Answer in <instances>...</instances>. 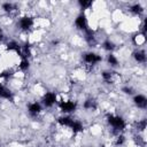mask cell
<instances>
[{
  "mask_svg": "<svg viewBox=\"0 0 147 147\" xmlns=\"http://www.w3.org/2000/svg\"><path fill=\"white\" fill-rule=\"evenodd\" d=\"M100 77L103 83L106 84H113L115 82V74L111 69H105L100 72Z\"/></svg>",
  "mask_w": 147,
  "mask_h": 147,
  "instance_id": "9a60e30c",
  "label": "cell"
},
{
  "mask_svg": "<svg viewBox=\"0 0 147 147\" xmlns=\"http://www.w3.org/2000/svg\"><path fill=\"white\" fill-rule=\"evenodd\" d=\"M74 118L71 115H61L56 118V123L61 126V127H64V129H70L72 122H74Z\"/></svg>",
  "mask_w": 147,
  "mask_h": 147,
  "instance_id": "4fadbf2b",
  "label": "cell"
},
{
  "mask_svg": "<svg viewBox=\"0 0 147 147\" xmlns=\"http://www.w3.org/2000/svg\"><path fill=\"white\" fill-rule=\"evenodd\" d=\"M56 107L62 115H71L78 109V102L72 99H60Z\"/></svg>",
  "mask_w": 147,
  "mask_h": 147,
  "instance_id": "3957f363",
  "label": "cell"
},
{
  "mask_svg": "<svg viewBox=\"0 0 147 147\" xmlns=\"http://www.w3.org/2000/svg\"><path fill=\"white\" fill-rule=\"evenodd\" d=\"M129 11L134 16H141L145 13V7L140 2H134L129 7Z\"/></svg>",
  "mask_w": 147,
  "mask_h": 147,
  "instance_id": "ac0fdd59",
  "label": "cell"
},
{
  "mask_svg": "<svg viewBox=\"0 0 147 147\" xmlns=\"http://www.w3.org/2000/svg\"><path fill=\"white\" fill-rule=\"evenodd\" d=\"M74 25L75 28L80 31L82 33L85 32L87 29H90V22H88V18H87V15L85 13H79L76 17H75V21H74Z\"/></svg>",
  "mask_w": 147,
  "mask_h": 147,
  "instance_id": "8992f818",
  "label": "cell"
},
{
  "mask_svg": "<svg viewBox=\"0 0 147 147\" xmlns=\"http://www.w3.org/2000/svg\"><path fill=\"white\" fill-rule=\"evenodd\" d=\"M132 103L137 109L145 110L147 108V96L144 93H136L132 95Z\"/></svg>",
  "mask_w": 147,
  "mask_h": 147,
  "instance_id": "ba28073f",
  "label": "cell"
},
{
  "mask_svg": "<svg viewBox=\"0 0 147 147\" xmlns=\"http://www.w3.org/2000/svg\"><path fill=\"white\" fill-rule=\"evenodd\" d=\"M82 108L85 109V110H87V111H93V110H95V109L98 108V103H96V101H95L94 99L87 98V99H85V100L83 101Z\"/></svg>",
  "mask_w": 147,
  "mask_h": 147,
  "instance_id": "d6986e66",
  "label": "cell"
},
{
  "mask_svg": "<svg viewBox=\"0 0 147 147\" xmlns=\"http://www.w3.org/2000/svg\"><path fill=\"white\" fill-rule=\"evenodd\" d=\"M77 5H78L79 9L82 10V13H85V10L90 9L93 6V1H91V0H78Z\"/></svg>",
  "mask_w": 147,
  "mask_h": 147,
  "instance_id": "7402d4cb",
  "label": "cell"
},
{
  "mask_svg": "<svg viewBox=\"0 0 147 147\" xmlns=\"http://www.w3.org/2000/svg\"><path fill=\"white\" fill-rule=\"evenodd\" d=\"M147 126V122H146V118H141V119H138V122L136 123V130L138 131V133H144L145 132V129Z\"/></svg>",
  "mask_w": 147,
  "mask_h": 147,
  "instance_id": "cb8c5ba5",
  "label": "cell"
},
{
  "mask_svg": "<svg viewBox=\"0 0 147 147\" xmlns=\"http://www.w3.org/2000/svg\"><path fill=\"white\" fill-rule=\"evenodd\" d=\"M6 49L8 52H11V53H15L17 54V56H22V45L16 41V40H9L7 41L6 44Z\"/></svg>",
  "mask_w": 147,
  "mask_h": 147,
  "instance_id": "30bf717a",
  "label": "cell"
},
{
  "mask_svg": "<svg viewBox=\"0 0 147 147\" xmlns=\"http://www.w3.org/2000/svg\"><path fill=\"white\" fill-rule=\"evenodd\" d=\"M44 110V107L40 102V100H32L26 103V113L31 117H38Z\"/></svg>",
  "mask_w": 147,
  "mask_h": 147,
  "instance_id": "52a82bcc",
  "label": "cell"
},
{
  "mask_svg": "<svg viewBox=\"0 0 147 147\" xmlns=\"http://www.w3.org/2000/svg\"><path fill=\"white\" fill-rule=\"evenodd\" d=\"M83 34H84V40L86 41L87 45H90L91 47L93 45H95V42H96V34H95V31L92 28L87 29L85 32H83Z\"/></svg>",
  "mask_w": 147,
  "mask_h": 147,
  "instance_id": "5bb4252c",
  "label": "cell"
},
{
  "mask_svg": "<svg viewBox=\"0 0 147 147\" xmlns=\"http://www.w3.org/2000/svg\"><path fill=\"white\" fill-rule=\"evenodd\" d=\"M107 63V65L109 67V69H116L117 67H119V59L117 57V55L115 53H108L106 55V57L103 59Z\"/></svg>",
  "mask_w": 147,
  "mask_h": 147,
  "instance_id": "7c38bea8",
  "label": "cell"
},
{
  "mask_svg": "<svg viewBox=\"0 0 147 147\" xmlns=\"http://www.w3.org/2000/svg\"><path fill=\"white\" fill-rule=\"evenodd\" d=\"M131 56H132L133 61H134L136 63H138V64H145L146 61H147L146 51H145L144 48H139V47L136 48V49L132 52Z\"/></svg>",
  "mask_w": 147,
  "mask_h": 147,
  "instance_id": "9c48e42d",
  "label": "cell"
},
{
  "mask_svg": "<svg viewBox=\"0 0 147 147\" xmlns=\"http://www.w3.org/2000/svg\"><path fill=\"white\" fill-rule=\"evenodd\" d=\"M6 39V36L3 34V32H0V44L3 42V40Z\"/></svg>",
  "mask_w": 147,
  "mask_h": 147,
  "instance_id": "d4e9b609",
  "label": "cell"
},
{
  "mask_svg": "<svg viewBox=\"0 0 147 147\" xmlns=\"http://www.w3.org/2000/svg\"><path fill=\"white\" fill-rule=\"evenodd\" d=\"M121 92L123 94H125V95H129V96H132V95H134L137 93L136 92V88L133 86H131V85H124V86H122L121 87Z\"/></svg>",
  "mask_w": 147,
  "mask_h": 147,
  "instance_id": "603a6c76",
  "label": "cell"
},
{
  "mask_svg": "<svg viewBox=\"0 0 147 147\" xmlns=\"http://www.w3.org/2000/svg\"><path fill=\"white\" fill-rule=\"evenodd\" d=\"M106 123L110 127L111 132L115 133L116 136L125 132V130L127 127L126 119L122 115L115 114V113H108L106 115Z\"/></svg>",
  "mask_w": 147,
  "mask_h": 147,
  "instance_id": "6da1fadb",
  "label": "cell"
},
{
  "mask_svg": "<svg viewBox=\"0 0 147 147\" xmlns=\"http://www.w3.org/2000/svg\"><path fill=\"white\" fill-rule=\"evenodd\" d=\"M30 68H31L30 59H28V57H20V61H18V63H17V69H18L21 72H25V71H28Z\"/></svg>",
  "mask_w": 147,
  "mask_h": 147,
  "instance_id": "ffe728a7",
  "label": "cell"
},
{
  "mask_svg": "<svg viewBox=\"0 0 147 147\" xmlns=\"http://www.w3.org/2000/svg\"><path fill=\"white\" fill-rule=\"evenodd\" d=\"M0 7H1V10L5 14H11V13H14L16 10V5L13 3V2H9V1L2 2Z\"/></svg>",
  "mask_w": 147,
  "mask_h": 147,
  "instance_id": "44dd1931",
  "label": "cell"
},
{
  "mask_svg": "<svg viewBox=\"0 0 147 147\" xmlns=\"http://www.w3.org/2000/svg\"><path fill=\"white\" fill-rule=\"evenodd\" d=\"M101 48H102L105 52H107V54H108V53H114V51L117 48V45H116V42H115L114 40L107 38V39H105V40L101 42Z\"/></svg>",
  "mask_w": 147,
  "mask_h": 147,
  "instance_id": "2e32d148",
  "label": "cell"
},
{
  "mask_svg": "<svg viewBox=\"0 0 147 147\" xmlns=\"http://www.w3.org/2000/svg\"><path fill=\"white\" fill-rule=\"evenodd\" d=\"M0 32H2V29H1V26H0Z\"/></svg>",
  "mask_w": 147,
  "mask_h": 147,
  "instance_id": "484cf974",
  "label": "cell"
},
{
  "mask_svg": "<svg viewBox=\"0 0 147 147\" xmlns=\"http://www.w3.org/2000/svg\"><path fill=\"white\" fill-rule=\"evenodd\" d=\"M82 60H83L85 65H87L90 68H93V67L99 65L103 61V56L99 52H95V51L91 49V51H86L82 54Z\"/></svg>",
  "mask_w": 147,
  "mask_h": 147,
  "instance_id": "7a4b0ae2",
  "label": "cell"
},
{
  "mask_svg": "<svg viewBox=\"0 0 147 147\" xmlns=\"http://www.w3.org/2000/svg\"><path fill=\"white\" fill-rule=\"evenodd\" d=\"M0 147H1V145H0Z\"/></svg>",
  "mask_w": 147,
  "mask_h": 147,
  "instance_id": "4316f807",
  "label": "cell"
},
{
  "mask_svg": "<svg viewBox=\"0 0 147 147\" xmlns=\"http://www.w3.org/2000/svg\"><path fill=\"white\" fill-rule=\"evenodd\" d=\"M59 100H60V99H59V95H57V93H56L55 91H46V92L41 95L40 102H41L44 109H45V108L51 109V108H53V107H55V106L57 105Z\"/></svg>",
  "mask_w": 147,
  "mask_h": 147,
  "instance_id": "5b68a950",
  "label": "cell"
},
{
  "mask_svg": "<svg viewBox=\"0 0 147 147\" xmlns=\"http://www.w3.org/2000/svg\"><path fill=\"white\" fill-rule=\"evenodd\" d=\"M84 123L80 121V119H77V118H74V122L70 126V131L74 133V134H79V133H83L84 132Z\"/></svg>",
  "mask_w": 147,
  "mask_h": 147,
  "instance_id": "e0dca14e",
  "label": "cell"
},
{
  "mask_svg": "<svg viewBox=\"0 0 147 147\" xmlns=\"http://www.w3.org/2000/svg\"><path fill=\"white\" fill-rule=\"evenodd\" d=\"M34 24H36V21H34V17L31 16V15H22L21 17L17 18V22H16V26L17 29L21 31V32H30L33 28H34Z\"/></svg>",
  "mask_w": 147,
  "mask_h": 147,
  "instance_id": "277c9868",
  "label": "cell"
},
{
  "mask_svg": "<svg viewBox=\"0 0 147 147\" xmlns=\"http://www.w3.org/2000/svg\"><path fill=\"white\" fill-rule=\"evenodd\" d=\"M0 99L7 100V101L14 100V93L11 92V90L1 82H0Z\"/></svg>",
  "mask_w": 147,
  "mask_h": 147,
  "instance_id": "8fae6325",
  "label": "cell"
}]
</instances>
